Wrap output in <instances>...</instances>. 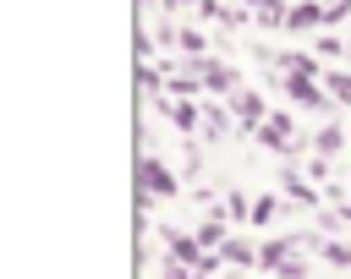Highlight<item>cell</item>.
I'll return each mask as SVG.
<instances>
[{
    "instance_id": "16",
    "label": "cell",
    "mask_w": 351,
    "mask_h": 279,
    "mask_svg": "<svg viewBox=\"0 0 351 279\" xmlns=\"http://www.w3.org/2000/svg\"><path fill=\"white\" fill-rule=\"evenodd\" d=\"M203 120H208V131H225V126H230V115H225V109H203Z\"/></svg>"
},
{
    "instance_id": "3",
    "label": "cell",
    "mask_w": 351,
    "mask_h": 279,
    "mask_svg": "<svg viewBox=\"0 0 351 279\" xmlns=\"http://www.w3.org/2000/svg\"><path fill=\"white\" fill-rule=\"evenodd\" d=\"M258 142L274 148V153H291V148H296V142H291V115H274V109H269V120L258 126Z\"/></svg>"
},
{
    "instance_id": "14",
    "label": "cell",
    "mask_w": 351,
    "mask_h": 279,
    "mask_svg": "<svg viewBox=\"0 0 351 279\" xmlns=\"http://www.w3.org/2000/svg\"><path fill=\"white\" fill-rule=\"evenodd\" d=\"M324 88H329V93H335V98H340V104H351V77H329V82H324Z\"/></svg>"
},
{
    "instance_id": "2",
    "label": "cell",
    "mask_w": 351,
    "mask_h": 279,
    "mask_svg": "<svg viewBox=\"0 0 351 279\" xmlns=\"http://www.w3.org/2000/svg\"><path fill=\"white\" fill-rule=\"evenodd\" d=\"M324 22H329V11H324L318 0H296V5L285 11V27H291V33H313V27H324Z\"/></svg>"
},
{
    "instance_id": "11",
    "label": "cell",
    "mask_w": 351,
    "mask_h": 279,
    "mask_svg": "<svg viewBox=\"0 0 351 279\" xmlns=\"http://www.w3.org/2000/svg\"><path fill=\"white\" fill-rule=\"evenodd\" d=\"M170 38H176V44H181V49H186V55H192V60H197V55H203V33H192V27H176V33H170Z\"/></svg>"
},
{
    "instance_id": "1",
    "label": "cell",
    "mask_w": 351,
    "mask_h": 279,
    "mask_svg": "<svg viewBox=\"0 0 351 279\" xmlns=\"http://www.w3.org/2000/svg\"><path fill=\"white\" fill-rule=\"evenodd\" d=\"M137 197H176L181 191V181H176V170H165V159H154V153H143L137 159Z\"/></svg>"
},
{
    "instance_id": "10",
    "label": "cell",
    "mask_w": 351,
    "mask_h": 279,
    "mask_svg": "<svg viewBox=\"0 0 351 279\" xmlns=\"http://www.w3.org/2000/svg\"><path fill=\"white\" fill-rule=\"evenodd\" d=\"M197 241H203V252L225 246V219H203V224H197Z\"/></svg>"
},
{
    "instance_id": "4",
    "label": "cell",
    "mask_w": 351,
    "mask_h": 279,
    "mask_svg": "<svg viewBox=\"0 0 351 279\" xmlns=\"http://www.w3.org/2000/svg\"><path fill=\"white\" fill-rule=\"evenodd\" d=\"M197 77H203V88H214V93H241V88H236V71H230V66H214V60H203V55H197Z\"/></svg>"
},
{
    "instance_id": "8",
    "label": "cell",
    "mask_w": 351,
    "mask_h": 279,
    "mask_svg": "<svg viewBox=\"0 0 351 279\" xmlns=\"http://www.w3.org/2000/svg\"><path fill=\"white\" fill-rule=\"evenodd\" d=\"M219 263H258V252H252L241 235H225V246H219Z\"/></svg>"
},
{
    "instance_id": "6",
    "label": "cell",
    "mask_w": 351,
    "mask_h": 279,
    "mask_svg": "<svg viewBox=\"0 0 351 279\" xmlns=\"http://www.w3.org/2000/svg\"><path fill=\"white\" fill-rule=\"evenodd\" d=\"M159 109H165V115H170L181 131H192V126H197V104H192V98H165Z\"/></svg>"
},
{
    "instance_id": "9",
    "label": "cell",
    "mask_w": 351,
    "mask_h": 279,
    "mask_svg": "<svg viewBox=\"0 0 351 279\" xmlns=\"http://www.w3.org/2000/svg\"><path fill=\"white\" fill-rule=\"evenodd\" d=\"M280 186H285L296 202H313V186H307V175H302V170H285V175H280Z\"/></svg>"
},
{
    "instance_id": "15",
    "label": "cell",
    "mask_w": 351,
    "mask_h": 279,
    "mask_svg": "<svg viewBox=\"0 0 351 279\" xmlns=\"http://www.w3.org/2000/svg\"><path fill=\"white\" fill-rule=\"evenodd\" d=\"M225 208H230V219H241V213L252 219V208H247V197H241V191H230V197H225Z\"/></svg>"
},
{
    "instance_id": "7",
    "label": "cell",
    "mask_w": 351,
    "mask_h": 279,
    "mask_svg": "<svg viewBox=\"0 0 351 279\" xmlns=\"http://www.w3.org/2000/svg\"><path fill=\"white\" fill-rule=\"evenodd\" d=\"M340 148H346V131H340V126H324V131L313 137V153H318V159H335Z\"/></svg>"
},
{
    "instance_id": "12",
    "label": "cell",
    "mask_w": 351,
    "mask_h": 279,
    "mask_svg": "<svg viewBox=\"0 0 351 279\" xmlns=\"http://www.w3.org/2000/svg\"><path fill=\"white\" fill-rule=\"evenodd\" d=\"M318 252H324V257H329L335 268H351V246H346V241H329V246L318 241Z\"/></svg>"
},
{
    "instance_id": "13",
    "label": "cell",
    "mask_w": 351,
    "mask_h": 279,
    "mask_svg": "<svg viewBox=\"0 0 351 279\" xmlns=\"http://www.w3.org/2000/svg\"><path fill=\"white\" fill-rule=\"evenodd\" d=\"M274 213H280V202H274V197H258V202H252V224H258V230H263Z\"/></svg>"
},
{
    "instance_id": "5",
    "label": "cell",
    "mask_w": 351,
    "mask_h": 279,
    "mask_svg": "<svg viewBox=\"0 0 351 279\" xmlns=\"http://www.w3.org/2000/svg\"><path fill=\"white\" fill-rule=\"evenodd\" d=\"M230 104H236V115H241L247 126H263V120H269V104H263V93H247V88H241V93H230Z\"/></svg>"
}]
</instances>
